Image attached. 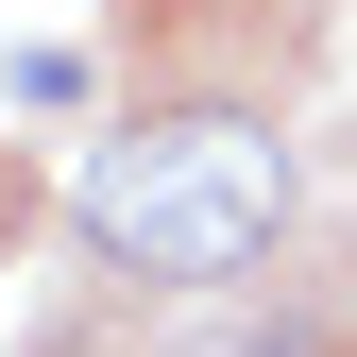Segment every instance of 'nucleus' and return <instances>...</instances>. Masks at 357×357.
<instances>
[{
    "mask_svg": "<svg viewBox=\"0 0 357 357\" xmlns=\"http://www.w3.org/2000/svg\"><path fill=\"white\" fill-rule=\"evenodd\" d=\"M273 221H289V153L255 137V119H170V137H119L85 170V238H102L119 273H153V289L255 273Z\"/></svg>",
    "mask_w": 357,
    "mask_h": 357,
    "instance_id": "1",
    "label": "nucleus"
}]
</instances>
